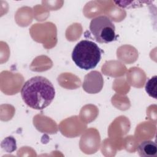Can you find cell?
Listing matches in <instances>:
<instances>
[{
  "label": "cell",
  "instance_id": "7a4b0ae2",
  "mask_svg": "<svg viewBox=\"0 0 157 157\" xmlns=\"http://www.w3.org/2000/svg\"><path fill=\"white\" fill-rule=\"evenodd\" d=\"M101 58V51L94 42L82 40L74 47L72 59L77 66L82 69L90 70L94 68Z\"/></svg>",
  "mask_w": 157,
  "mask_h": 157
},
{
  "label": "cell",
  "instance_id": "5b68a950",
  "mask_svg": "<svg viewBox=\"0 0 157 157\" xmlns=\"http://www.w3.org/2000/svg\"><path fill=\"white\" fill-rule=\"evenodd\" d=\"M139 155L142 157H155L157 155L156 144L152 140H145L137 147Z\"/></svg>",
  "mask_w": 157,
  "mask_h": 157
},
{
  "label": "cell",
  "instance_id": "8992f818",
  "mask_svg": "<svg viewBox=\"0 0 157 157\" xmlns=\"http://www.w3.org/2000/svg\"><path fill=\"white\" fill-rule=\"evenodd\" d=\"M156 78L155 75L149 79L145 85V90L148 94L155 99H156Z\"/></svg>",
  "mask_w": 157,
  "mask_h": 157
},
{
  "label": "cell",
  "instance_id": "6da1fadb",
  "mask_svg": "<svg viewBox=\"0 0 157 157\" xmlns=\"http://www.w3.org/2000/svg\"><path fill=\"white\" fill-rule=\"evenodd\" d=\"M21 96L29 107L42 110L48 106L55 96V90L52 82L42 76H35L23 85Z\"/></svg>",
  "mask_w": 157,
  "mask_h": 157
},
{
  "label": "cell",
  "instance_id": "3957f363",
  "mask_svg": "<svg viewBox=\"0 0 157 157\" xmlns=\"http://www.w3.org/2000/svg\"><path fill=\"white\" fill-rule=\"evenodd\" d=\"M90 30L95 40L99 43L107 44L115 40V27L107 16L101 15L91 20Z\"/></svg>",
  "mask_w": 157,
  "mask_h": 157
},
{
  "label": "cell",
  "instance_id": "277c9868",
  "mask_svg": "<svg viewBox=\"0 0 157 157\" xmlns=\"http://www.w3.org/2000/svg\"><path fill=\"white\" fill-rule=\"evenodd\" d=\"M104 84V80L101 74L93 71L85 76L83 82V89L90 94L98 93L101 91Z\"/></svg>",
  "mask_w": 157,
  "mask_h": 157
}]
</instances>
